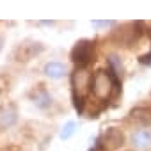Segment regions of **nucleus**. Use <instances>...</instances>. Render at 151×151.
<instances>
[{
	"label": "nucleus",
	"instance_id": "2",
	"mask_svg": "<svg viewBox=\"0 0 151 151\" xmlns=\"http://www.w3.org/2000/svg\"><path fill=\"white\" fill-rule=\"evenodd\" d=\"M116 77L112 75V71L107 69H100L94 73L93 77V84H91V91L94 93V96L98 100H109L116 89Z\"/></svg>",
	"mask_w": 151,
	"mask_h": 151
},
{
	"label": "nucleus",
	"instance_id": "12",
	"mask_svg": "<svg viewBox=\"0 0 151 151\" xmlns=\"http://www.w3.org/2000/svg\"><path fill=\"white\" fill-rule=\"evenodd\" d=\"M2 48H4V37L0 36V50H2Z\"/></svg>",
	"mask_w": 151,
	"mask_h": 151
},
{
	"label": "nucleus",
	"instance_id": "7",
	"mask_svg": "<svg viewBox=\"0 0 151 151\" xmlns=\"http://www.w3.org/2000/svg\"><path fill=\"white\" fill-rule=\"evenodd\" d=\"M32 101H34V105L39 107V109H46V107L52 105V94H50L46 89L39 87L37 91L32 93Z\"/></svg>",
	"mask_w": 151,
	"mask_h": 151
},
{
	"label": "nucleus",
	"instance_id": "4",
	"mask_svg": "<svg viewBox=\"0 0 151 151\" xmlns=\"http://www.w3.org/2000/svg\"><path fill=\"white\" fill-rule=\"evenodd\" d=\"M103 144L107 149H117L119 146L124 144V135L117 128H109L103 133Z\"/></svg>",
	"mask_w": 151,
	"mask_h": 151
},
{
	"label": "nucleus",
	"instance_id": "3",
	"mask_svg": "<svg viewBox=\"0 0 151 151\" xmlns=\"http://www.w3.org/2000/svg\"><path fill=\"white\" fill-rule=\"evenodd\" d=\"M93 57V43L91 41H78L71 50V60L77 64V68H86Z\"/></svg>",
	"mask_w": 151,
	"mask_h": 151
},
{
	"label": "nucleus",
	"instance_id": "1",
	"mask_svg": "<svg viewBox=\"0 0 151 151\" xmlns=\"http://www.w3.org/2000/svg\"><path fill=\"white\" fill-rule=\"evenodd\" d=\"M93 84V75L87 71V68H77L71 77V86H73V96H75V107L78 112L84 110V100L87 93L91 91Z\"/></svg>",
	"mask_w": 151,
	"mask_h": 151
},
{
	"label": "nucleus",
	"instance_id": "9",
	"mask_svg": "<svg viewBox=\"0 0 151 151\" xmlns=\"http://www.w3.org/2000/svg\"><path fill=\"white\" fill-rule=\"evenodd\" d=\"M16 119H18L16 110L14 109H7L2 116H0V124H2V126H13L16 123Z\"/></svg>",
	"mask_w": 151,
	"mask_h": 151
},
{
	"label": "nucleus",
	"instance_id": "6",
	"mask_svg": "<svg viewBox=\"0 0 151 151\" xmlns=\"http://www.w3.org/2000/svg\"><path fill=\"white\" fill-rule=\"evenodd\" d=\"M43 73L46 75L48 78H53V80H59L66 75V66L59 60H52V62H46L45 68H43Z\"/></svg>",
	"mask_w": 151,
	"mask_h": 151
},
{
	"label": "nucleus",
	"instance_id": "10",
	"mask_svg": "<svg viewBox=\"0 0 151 151\" xmlns=\"http://www.w3.org/2000/svg\"><path fill=\"white\" fill-rule=\"evenodd\" d=\"M109 64H110V68L116 71V75H121L123 73V64H121V59L117 57V55H110L109 57ZM112 71V73H114Z\"/></svg>",
	"mask_w": 151,
	"mask_h": 151
},
{
	"label": "nucleus",
	"instance_id": "11",
	"mask_svg": "<svg viewBox=\"0 0 151 151\" xmlns=\"http://www.w3.org/2000/svg\"><path fill=\"white\" fill-rule=\"evenodd\" d=\"M114 22H93V27L94 29H107V27H112Z\"/></svg>",
	"mask_w": 151,
	"mask_h": 151
},
{
	"label": "nucleus",
	"instance_id": "8",
	"mask_svg": "<svg viewBox=\"0 0 151 151\" xmlns=\"http://www.w3.org/2000/svg\"><path fill=\"white\" fill-rule=\"evenodd\" d=\"M75 132H77V123H75V121H68V123L62 124V128L59 132V137L62 140H68V139H71L75 135Z\"/></svg>",
	"mask_w": 151,
	"mask_h": 151
},
{
	"label": "nucleus",
	"instance_id": "5",
	"mask_svg": "<svg viewBox=\"0 0 151 151\" xmlns=\"http://www.w3.org/2000/svg\"><path fill=\"white\" fill-rule=\"evenodd\" d=\"M130 140H132L133 147H137V149H142V151L149 149L151 147V130H146V128L137 130V132L132 133Z\"/></svg>",
	"mask_w": 151,
	"mask_h": 151
}]
</instances>
